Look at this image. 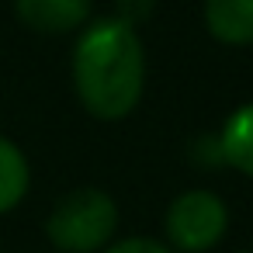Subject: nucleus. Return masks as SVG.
<instances>
[{
  "mask_svg": "<svg viewBox=\"0 0 253 253\" xmlns=\"http://www.w3.org/2000/svg\"><path fill=\"white\" fill-rule=\"evenodd\" d=\"M205 28L222 45H253V0H205Z\"/></svg>",
  "mask_w": 253,
  "mask_h": 253,
  "instance_id": "39448f33",
  "label": "nucleus"
},
{
  "mask_svg": "<svg viewBox=\"0 0 253 253\" xmlns=\"http://www.w3.org/2000/svg\"><path fill=\"white\" fill-rule=\"evenodd\" d=\"M229 232V208L211 191H184L167 208V246L184 253H205Z\"/></svg>",
  "mask_w": 253,
  "mask_h": 253,
  "instance_id": "7ed1b4c3",
  "label": "nucleus"
},
{
  "mask_svg": "<svg viewBox=\"0 0 253 253\" xmlns=\"http://www.w3.org/2000/svg\"><path fill=\"white\" fill-rule=\"evenodd\" d=\"M246 253H253V250H246Z\"/></svg>",
  "mask_w": 253,
  "mask_h": 253,
  "instance_id": "9d476101",
  "label": "nucleus"
},
{
  "mask_svg": "<svg viewBox=\"0 0 253 253\" xmlns=\"http://www.w3.org/2000/svg\"><path fill=\"white\" fill-rule=\"evenodd\" d=\"M73 87L87 115L101 122L128 118L146 87V52L139 32L118 18L90 21L73 49Z\"/></svg>",
  "mask_w": 253,
  "mask_h": 253,
  "instance_id": "f257e3e1",
  "label": "nucleus"
},
{
  "mask_svg": "<svg viewBox=\"0 0 253 253\" xmlns=\"http://www.w3.org/2000/svg\"><path fill=\"white\" fill-rule=\"evenodd\" d=\"M28 184H32V170L25 153L11 139L0 135V215L21 205V198L28 194Z\"/></svg>",
  "mask_w": 253,
  "mask_h": 253,
  "instance_id": "0eeeda50",
  "label": "nucleus"
},
{
  "mask_svg": "<svg viewBox=\"0 0 253 253\" xmlns=\"http://www.w3.org/2000/svg\"><path fill=\"white\" fill-rule=\"evenodd\" d=\"M18 21L42 35H66L90 21V0H14Z\"/></svg>",
  "mask_w": 253,
  "mask_h": 253,
  "instance_id": "20e7f679",
  "label": "nucleus"
},
{
  "mask_svg": "<svg viewBox=\"0 0 253 253\" xmlns=\"http://www.w3.org/2000/svg\"><path fill=\"white\" fill-rule=\"evenodd\" d=\"M118 229V205L101 187H77L63 194L49 218L45 236L63 253H101Z\"/></svg>",
  "mask_w": 253,
  "mask_h": 253,
  "instance_id": "f03ea898",
  "label": "nucleus"
},
{
  "mask_svg": "<svg viewBox=\"0 0 253 253\" xmlns=\"http://www.w3.org/2000/svg\"><path fill=\"white\" fill-rule=\"evenodd\" d=\"M218 153H222V163L253 177V101L239 104L225 118V125L218 132Z\"/></svg>",
  "mask_w": 253,
  "mask_h": 253,
  "instance_id": "423d86ee",
  "label": "nucleus"
},
{
  "mask_svg": "<svg viewBox=\"0 0 253 253\" xmlns=\"http://www.w3.org/2000/svg\"><path fill=\"white\" fill-rule=\"evenodd\" d=\"M101 253H173V250L160 239H149V236H128V239L108 243Z\"/></svg>",
  "mask_w": 253,
  "mask_h": 253,
  "instance_id": "6e6552de",
  "label": "nucleus"
},
{
  "mask_svg": "<svg viewBox=\"0 0 253 253\" xmlns=\"http://www.w3.org/2000/svg\"><path fill=\"white\" fill-rule=\"evenodd\" d=\"M115 7H118V21H125L128 28H135L139 21H146L153 14V0H115Z\"/></svg>",
  "mask_w": 253,
  "mask_h": 253,
  "instance_id": "1a4fd4ad",
  "label": "nucleus"
}]
</instances>
